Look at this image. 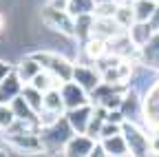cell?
<instances>
[{
	"instance_id": "obj_1",
	"label": "cell",
	"mask_w": 159,
	"mask_h": 157,
	"mask_svg": "<svg viewBox=\"0 0 159 157\" xmlns=\"http://www.w3.org/2000/svg\"><path fill=\"white\" fill-rule=\"evenodd\" d=\"M73 133H75V131H73L71 122L66 120V117H64V120L60 117L55 124L44 126L42 131H40V140H42V146H44L47 153L55 155V153H60V150L64 153V146H66V142L71 140Z\"/></svg>"
},
{
	"instance_id": "obj_2",
	"label": "cell",
	"mask_w": 159,
	"mask_h": 157,
	"mask_svg": "<svg viewBox=\"0 0 159 157\" xmlns=\"http://www.w3.org/2000/svg\"><path fill=\"white\" fill-rule=\"evenodd\" d=\"M31 58H35V60L42 64V69L51 71L53 75H57L62 82H69L73 80V64L66 55H60V51H33L29 53Z\"/></svg>"
},
{
	"instance_id": "obj_3",
	"label": "cell",
	"mask_w": 159,
	"mask_h": 157,
	"mask_svg": "<svg viewBox=\"0 0 159 157\" xmlns=\"http://www.w3.org/2000/svg\"><path fill=\"white\" fill-rule=\"evenodd\" d=\"M42 22L47 29L60 33V35H69V38H75V18L66 11V9H57L53 5L49 7H42Z\"/></svg>"
},
{
	"instance_id": "obj_4",
	"label": "cell",
	"mask_w": 159,
	"mask_h": 157,
	"mask_svg": "<svg viewBox=\"0 0 159 157\" xmlns=\"http://www.w3.org/2000/svg\"><path fill=\"white\" fill-rule=\"evenodd\" d=\"M122 135L128 144V153L130 155H148L150 150V140L146 137V133L139 128L135 122H124L122 124Z\"/></svg>"
},
{
	"instance_id": "obj_5",
	"label": "cell",
	"mask_w": 159,
	"mask_h": 157,
	"mask_svg": "<svg viewBox=\"0 0 159 157\" xmlns=\"http://www.w3.org/2000/svg\"><path fill=\"white\" fill-rule=\"evenodd\" d=\"M124 31L126 29L115 20V16L113 18H95V20H93V29H91V35L102 38V40H108L111 42L113 38L122 35Z\"/></svg>"
},
{
	"instance_id": "obj_6",
	"label": "cell",
	"mask_w": 159,
	"mask_h": 157,
	"mask_svg": "<svg viewBox=\"0 0 159 157\" xmlns=\"http://www.w3.org/2000/svg\"><path fill=\"white\" fill-rule=\"evenodd\" d=\"M60 91H62V97H64V104H66V111L69 109H77V106H82L89 102V97H86V89L84 86H80L75 80H69L64 82L62 86H60Z\"/></svg>"
},
{
	"instance_id": "obj_7",
	"label": "cell",
	"mask_w": 159,
	"mask_h": 157,
	"mask_svg": "<svg viewBox=\"0 0 159 157\" xmlns=\"http://www.w3.org/2000/svg\"><path fill=\"white\" fill-rule=\"evenodd\" d=\"M144 115H146V124L150 128H159V80L146 91Z\"/></svg>"
},
{
	"instance_id": "obj_8",
	"label": "cell",
	"mask_w": 159,
	"mask_h": 157,
	"mask_svg": "<svg viewBox=\"0 0 159 157\" xmlns=\"http://www.w3.org/2000/svg\"><path fill=\"white\" fill-rule=\"evenodd\" d=\"M7 140L18 148V153H40V150H44L42 140L35 133H11Z\"/></svg>"
},
{
	"instance_id": "obj_9",
	"label": "cell",
	"mask_w": 159,
	"mask_h": 157,
	"mask_svg": "<svg viewBox=\"0 0 159 157\" xmlns=\"http://www.w3.org/2000/svg\"><path fill=\"white\" fill-rule=\"evenodd\" d=\"M73 80H75L80 86H84L89 93H93L99 84L104 82V80H102V73L95 71V69H91V67H86V64H80V67L73 69Z\"/></svg>"
},
{
	"instance_id": "obj_10",
	"label": "cell",
	"mask_w": 159,
	"mask_h": 157,
	"mask_svg": "<svg viewBox=\"0 0 159 157\" xmlns=\"http://www.w3.org/2000/svg\"><path fill=\"white\" fill-rule=\"evenodd\" d=\"M93 146H95L93 137H89L86 133H77V135H73L71 140L66 142L64 155H71V157H84V155H91Z\"/></svg>"
},
{
	"instance_id": "obj_11",
	"label": "cell",
	"mask_w": 159,
	"mask_h": 157,
	"mask_svg": "<svg viewBox=\"0 0 159 157\" xmlns=\"http://www.w3.org/2000/svg\"><path fill=\"white\" fill-rule=\"evenodd\" d=\"M22 93V80L18 73H9L5 80H0V104H11L13 97Z\"/></svg>"
},
{
	"instance_id": "obj_12",
	"label": "cell",
	"mask_w": 159,
	"mask_h": 157,
	"mask_svg": "<svg viewBox=\"0 0 159 157\" xmlns=\"http://www.w3.org/2000/svg\"><path fill=\"white\" fill-rule=\"evenodd\" d=\"M91 117H93V109L89 104H82L77 109H69L66 111V120L71 122V126H73L75 133H86Z\"/></svg>"
},
{
	"instance_id": "obj_13",
	"label": "cell",
	"mask_w": 159,
	"mask_h": 157,
	"mask_svg": "<svg viewBox=\"0 0 159 157\" xmlns=\"http://www.w3.org/2000/svg\"><path fill=\"white\" fill-rule=\"evenodd\" d=\"M84 53L91 58V60H102V58H106L108 53H111V44H108V40H102V38H95V35H91L89 40L84 42Z\"/></svg>"
},
{
	"instance_id": "obj_14",
	"label": "cell",
	"mask_w": 159,
	"mask_h": 157,
	"mask_svg": "<svg viewBox=\"0 0 159 157\" xmlns=\"http://www.w3.org/2000/svg\"><path fill=\"white\" fill-rule=\"evenodd\" d=\"M40 71H42V64H40L35 58H31V55H25L22 60H20L18 69H16V73L20 75V80H22L25 84H29Z\"/></svg>"
},
{
	"instance_id": "obj_15",
	"label": "cell",
	"mask_w": 159,
	"mask_h": 157,
	"mask_svg": "<svg viewBox=\"0 0 159 157\" xmlns=\"http://www.w3.org/2000/svg\"><path fill=\"white\" fill-rule=\"evenodd\" d=\"M126 31H128L130 40H133L137 47H144V44L150 40V38L155 35V31L150 29V25H148V22H139V20H135Z\"/></svg>"
},
{
	"instance_id": "obj_16",
	"label": "cell",
	"mask_w": 159,
	"mask_h": 157,
	"mask_svg": "<svg viewBox=\"0 0 159 157\" xmlns=\"http://www.w3.org/2000/svg\"><path fill=\"white\" fill-rule=\"evenodd\" d=\"M142 111H144V106L137 100V91H126V97L122 102V113L126 115V120L137 122V117H142Z\"/></svg>"
},
{
	"instance_id": "obj_17",
	"label": "cell",
	"mask_w": 159,
	"mask_h": 157,
	"mask_svg": "<svg viewBox=\"0 0 159 157\" xmlns=\"http://www.w3.org/2000/svg\"><path fill=\"white\" fill-rule=\"evenodd\" d=\"M29 84H33L35 89H40L42 93H47V91H51V89H60V86H62L64 82L60 80L57 75H53L51 71L42 69V71H40V73H38V75L33 77V80L29 82Z\"/></svg>"
},
{
	"instance_id": "obj_18",
	"label": "cell",
	"mask_w": 159,
	"mask_h": 157,
	"mask_svg": "<svg viewBox=\"0 0 159 157\" xmlns=\"http://www.w3.org/2000/svg\"><path fill=\"white\" fill-rule=\"evenodd\" d=\"M142 62L152 69H159V33H155L142 47Z\"/></svg>"
},
{
	"instance_id": "obj_19",
	"label": "cell",
	"mask_w": 159,
	"mask_h": 157,
	"mask_svg": "<svg viewBox=\"0 0 159 157\" xmlns=\"http://www.w3.org/2000/svg\"><path fill=\"white\" fill-rule=\"evenodd\" d=\"M11 109H13V113H16L18 120H38V111H33V106L25 100L22 93L11 100Z\"/></svg>"
},
{
	"instance_id": "obj_20",
	"label": "cell",
	"mask_w": 159,
	"mask_h": 157,
	"mask_svg": "<svg viewBox=\"0 0 159 157\" xmlns=\"http://www.w3.org/2000/svg\"><path fill=\"white\" fill-rule=\"evenodd\" d=\"M102 144H104V148H106V155H115V157H119V155H130V153H128V144H126V140H124L122 133H119V135H113V137H104Z\"/></svg>"
},
{
	"instance_id": "obj_21",
	"label": "cell",
	"mask_w": 159,
	"mask_h": 157,
	"mask_svg": "<svg viewBox=\"0 0 159 157\" xmlns=\"http://www.w3.org/2000/svg\"><path fill=\"white\" fill-rule=\"evenodd\" d=\"M42 109L62 115L64 109H66L64 97H62V91H60V89H51V91H47V93H44V104H42Z\"/></svg>"
},
{
	"instance_id": "obj_22",
	"label": "cell",
	"mask_w": 159,
	"mask_h": 157,
	"mask_svg": "<svg viewBox=\"0 0 159 157\" xmlns=\"http://www.w3.org/2000/svg\"><path fill=\"white\" fill-rule=\"evenodd\" d=\"M133 9H135V20L148 22L152 11L157 9V0H133Z\"/></svg>"
},
{
	"instance_id": "obj_23",
	"label": "cell",
	"mask_w": 159,
	"mask_h": 157,
	"mask_svg": "<svg viewBox=\"0 0 159 157\" xmlns=\"http://www.w3.org/2000/svg\"><path fill=\"white\" fill-rule=\"evenodd\" d=\"M93 20H95L93 13H84V16H77L75 18V38H77V40H84L86 42L89 38H91Z\"/></svg>"
},
{
	"instance_id": "obj_24",
	"label": "cell",
	"mask_w": 159,
	"mask_h": 157,
	"mask_svg": "<svg viewBox=\"0 0 159 157\" xmlns=\"http://www.w3.org/2000/svg\"><path fill=\"white\" fill-rule=\"evenodd\" d=\"M22 95H25V100L33 106V111H42V104H44V93L40 91V89H35L33 84H27V86H22Z\"/></svg>"
},
{
	"instance_id": "obj_25",
	"label": "cell",
	"mask_w": 159,
	"mask_h": 157,
	"mask_svg": "<svg viewBox=\"0 0 159 157\" xmlns=\"http://www.w3.org/2000/svg\"><path fill=\"white\" fill-rule=\"evenodd\" d=\"M95 9V0H69L66 2V11L77 18V16H84V13H93Z\"/></svg>"
},
{
	"instance_id": "obj_26",
	"label": "cell",
	"mask_w": 159,
	"mask_h": 157,
	"mask_svg": "<svg viewBox=\"0 0 159 157\" xmlns=\"http://www.w3.org/2000/svg\"><path fill=\"white\" fill-rule=\"evenodd\" d=\"M115 20L122 25L124 29H128L133 22H135V9H133V2H124V5H117V11H115Z\"/></svg>"
},
{
	"instance_id": "obj_27",
	"label": "cell",
	"mask_w": 159,
	"mask_h": 157,
	"mask_svg": "<svg viewBox=\"0 0 159 157\" xmlns=\"http://www.w3.org/2000/svg\"><path fill=\"white\" fill-rule=\"evenodd\" d=\"M115 11H117V2H99V5H95V9H93V16L95 18H113L115 16Z\"/></svg>"
},
{
	"instance_id": "obj_28",
	"label": "cell",
	"mask_w": 159,
	"mask_h": 157,
	"mask_svg": "<svg viewBox=\"0 0 159 157\" xmlns=\"http://www.w3.org/2000/svg\"><path fill=\"white\" fill-rule=\"evenodd\" d=\"M13 122H16V113H13L11 104H9V106H7V104H0V128L7 131Z\"/></svg>"
},
{
	"instance_id": "obj_29",
	"label": "cell",
	"mask_w": 159,
	"mask_h": 157,
	"mask_svg": "<svg viewBox=\"0 0 159 157\" xmlns=\"http://www.w3.org/2000/svg\"><path fill=\"white\" fill-rule=\"evenodd\" d=\"M122 133V124H115V122H104L102 131H99V137H113V135H119Z\"/></svg>"
},
{
	"instance_id": "obj_30",
	"label": "cell",
	"mask_w": 159,
	"mask_h": 157,
	"mask_svg": "<svg viewBox=\"0 0 159 157\" xmlns=\"http://www.w3.org/2000/svg\"><path fill=\"white\" fill-rule=\"evenodd\" d=\"M148 140H150V153L159 155V128H152V135L148 137Z\"/></svg>"
},
{
	"instance_id": "obj_31",
	"label": "cell",
	"mask_w": 159,
	"mask_h": 157,
	"mask_svg": "<svg viewBox=\"0 0 159 157\" xmlns=\"http://www.w3.org/2000/svg\"><path fill=\"white\" fill-rule=\"evenodd\" d=\"M148 25H150V29H152L155 33H159V2H157V9H155V11H152V16H150Z\"/></svg>"
},
{
	"instance_id": "obj_32",
	"label": "cell",
	"mask_w": 159,
	"mask_h": 157,
	"mask_svg": "<svg viewBox=\"0 0 159 157\" xmlns=\"http://www.w3.org/2000/svg\"><path fill=\"white\" fill-rule=\"evenodd\" d=\"M11 71H13V69H11V64H9V62L0 60V80H5V77H7Z\"/></svg>"
},
{
	"instance_id": "obj_33",
	"label": "cell",
	"mask_w": 159,
	"mask_h": 157,
	"mask_svg": "<svg viewBox=\"0 0 159 157\" xmlns=\"http://www.w3.org/2000/svg\"><path fill=\"white\" fill-rule=\"evenodd\" d=\"M106 155V148H104V144H95L93 146V150H91V157H104Z\"/></svg>"
},
{
	"instance_id": "obj_34",
	"label": "cell",
	"mask_w": 159,
	"mask_h": 157,
	"mask_svg": "<svg viewBox=\"0 0 159 157\" xmlns=\"http://www.w3.org/2000/svg\"><path fill=\"white\" fill-rule=\"evenodd\" d=\"M66 2H69V0H51V5L57 7V9H66Z\"/></svg>"
},
{
	"instance_id": "obj_35",
	"label": "cell",
	"mask_w": 159,
	"mask_h": 157,
	"mask_svg": "<svg viewBox=\"0 0 159 157\" xmlns=\"http://www.w3.org/2000/svg\"><path fill=\"white\" fill-rule=\"evenodd\" d=\"M5 27V18H2V13H0V29Z\"/></svg>"
},
{
	"instance_id": "obj_36",
	"label": "cell",
	"mask_w": 159,
	"mask_h": 157,
	"mask_svg": "<svg viewBox=\"0 0 159 157\" xmlns=\"http://www.w3.org/2000/svg\"><path fill=\"white\" fill-rule=\"evenodd\" d=\"M99 2H111V0H95V5H99ZM113 2H115V0H113Z\"/></svg>"
}]
</instances>
